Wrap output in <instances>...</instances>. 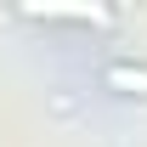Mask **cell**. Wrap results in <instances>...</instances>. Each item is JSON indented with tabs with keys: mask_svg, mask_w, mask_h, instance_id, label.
<instances>
[{
	"mask_svg": "<svg viewBox=\"0 0 147 147\" xmlns=\"http://www.w3.org/2000/svg\"><path fill=\"white\" fill-rule=\"evenodd\" d=\"M96 85L119 102H147V57L136 51H113L96 62Z\"/></svg>",
	"mask_w": 147,
	"mask_h": 147,
	"instance_id": "cell-1",
	"label": "cell"
},
{
	"mask_svg": "<svg viewBox=\"0 0 147 147\" xmlns=\"http://www.w3.org/2000/svg\"><path fill=\"white\" fill-rule=\"evenodd\" d=\"M45 119L62 125V130H79L85 125V96L74 85H45Z\"/></svg>",
	"mask_w": 147,
	"mask_h": 147,
	"instance_id": "cell-2",
	"label": "cell"
}]
</instances>
